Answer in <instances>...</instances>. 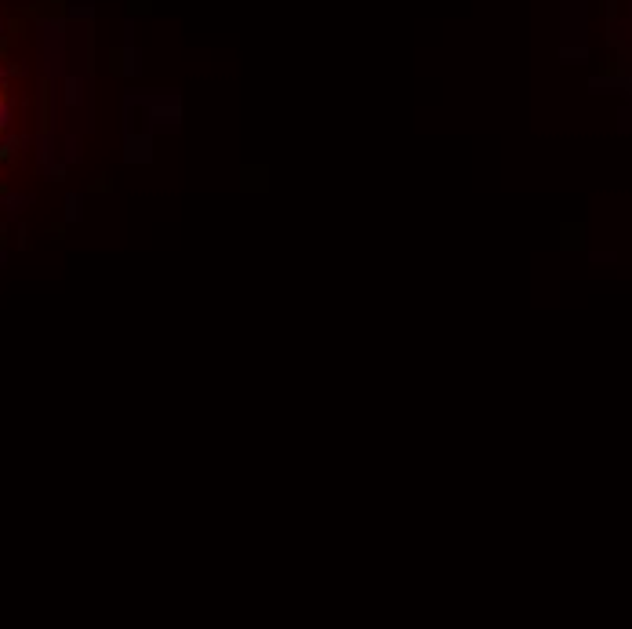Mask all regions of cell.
Masks as SVG:
<instances>
[]
</instances>
